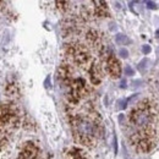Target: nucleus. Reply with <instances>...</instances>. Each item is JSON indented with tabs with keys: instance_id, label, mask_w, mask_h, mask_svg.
Here are the masks:
<instances>
[{
	"instance_id": "nucleus-1",
	"label": "nucleus",
	"mask_w": 159,
	"mask_h": 159,
	"mask_svg": "<svg viewBox=\"0 0 159 159\" xmlns=\"http://www.w3.org/2000/svg\"><path fill=\"white\" fill-rule=\"evenodd\" d=\"M75 132L83 144L92 143L98 134L97 121L88 115H76L74 120Z\"/></svg>"
},
{
	"instance_id": "nucleus-2",
	"label": "nucleus",
	"mask_w": 159,
	"mask_h": 159,
	"mask_svg": "<svg viewBox=\"0 0 159 159\" xmlns=\"http://www.w3.org/2000/svg\"><path fill=\"white\" fill-rule=\"evenodd\" d=\"M107 71L109 72L110 76H113L115 79L120 77V74H121L120 62L114 57H109L107 60Z\"/></svg>"
},
{
	"instance_id": "nucleus-3",
	"label": "nucleus",
	"mask_w": 159,
	"mask_h": 159,
	"mask_svg": "<svg viewBox=\"0 0 159 159\" xmlns=\"http://www.w3.org/2000/svg\"><path fill=\"white\" fill-rule=\"evenodd\" d=\"M116 43L120 44V45H125V44H129V43H130V39H129L125 34L119 33V34L116 36Z\"/></svg>"
},
{
	"instance_id": "nucleus-4",
	"label": "nucleus",
	"mask_w": 159,
	"mask_h": 159,
	"mask_svg": "<svg viewBox=\"0 0 159 159\" xmlns=\"http://www.w3.org/2000/svg\"><path fill=\"white\" fill-rule=\"evenodd\" d=\"M146 5L149 7V9H157V4L156 2H153V1H146Z\"/></svg>"
},
{
	"instance_id": "nucleus-5",
	"label": "nucleus",
	"mask_w": 159,
	"mask_h": 159,
	"mask_svg": "<svg viewBox=\"0 0 159 159\" xmlns=\"http://www.w3.org/2000/svg\"><path fill=\"white\" fill-rule=\"evenodd\" d=\"M142 52H143V53H146V54H148V53L151 52V48H149L148 45H146V47H143V48H142Z\"/></svg>"
},
{
	"instance_id": "nucleus-6",
	"label": "nucleus",
	"mask_w": 159,
	"mask_h": 159,
	"mask_svg": "<svg viewBox=\"0 0 159 159\" xmlns=\"http://www.w3.org/2000/svg\"><path fill=\"white\" fill-rule=\"evenodd\" d=\"M125 71L129 74V75H132L134 74V71H132V69L130 67V66H126V69H125Z\"/></svg>"
},
{
	"instance_id": "nucleus-7",
	"label": "nucleus",
	"mask_w": 159,
	"mask_h": 159,
	"mask_svg": "<svg viewBox=\"0 0 159 159\" xmlns=\"http://www.w3.org/2000/svg\"><path fill=\"white\" fill-rule=\"evenodd\" d=\"M120 54H121V57L126 58V57H127V50H124V49H121V50H120Z\"/></svg>"
},
{
	"instance_id": "nucleus-8",
	"label": "nucleus",
	"mask_w": 159,
	"mask_h": 159,
	"mask_svg": "<svg viewBox=\"0 0 159 159\" xmlns=\"http://www.w3.org/2000/svg\"><path fill=\"white\" fill-rule=\"evenodd\" d=\"M154 83H156V88L159 89V75L157 76V79H156V82H154Z\"/></svg>"
},
{
	"instance_id": "nucleus-9",
	"label": "nucleus",
	"mask_w": 159,
	"mask_h": 159,
	"mask_svg": "<svg viewBox=\"0 0 159 159\" xmlns=\"http://www.w3.org/2000/svg\"><path fill=\"white\" fill-rule=\"evenodd\" d=\"M157 33H158V34H159V30H158V31H157Z\"/></svg>"
}]
</instances>
